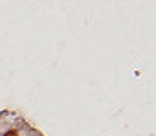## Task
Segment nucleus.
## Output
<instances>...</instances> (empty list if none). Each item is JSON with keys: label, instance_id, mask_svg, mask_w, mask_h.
<instances>
[{"label": "nucleus", "instance_id": "nucleus-1", "mask_svg": "<svg viewBox=\"0 0 156 136\" xmlns=\"http://www.w3.org/2000/svg\"><path fill=\"white\" fill-rule=\"evenodd\" d=\"M4 136H18V133L16 131H9V133H5Z\"/></svg>", "mask_w": 156, "mask_h": 136}]
</instances>
